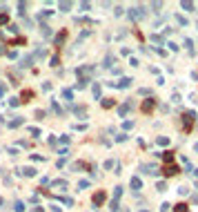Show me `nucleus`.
<instances>
[{
  "label": "nucleus",
  "instance_id": "c756f323",
  "mask_svg": "<svg viewBox=\"0 0 198 212\" xmlns=\"http://www.w3.org/2000/svg\"><path fill=\"white\" fill-rule=\"evenodd\" d=\"M176 212H187V206H185V203H178V206H176Z\"/></svg>",
  "mask_w": 198,
  "mask_h": 212
},
{
  "label": "nucleus",
  "instance_id": "39448f33",
  "mask_svg": "<svg viewBox=\"0 0 198 212\" xmlns=\"http://www.w3.org/2000/svg\"><path fill=\"white\" fill-rule=\"evenodd\" d=\"M20 125H25V118H22V116H18V118H14V121H9V127H11V130L20 127Z\"/></svg>",
  "mask_w": 198,
  "mask_h": 212
},
{
  "label": "nucleus",
  "instance_id": "4468645a",
  "mask_svg": "<svg viewBox=\"0 0 198 212\" xmlns=\"http://www.w3.org/2000/svg\"><path fill=\"white\" fill-rule=\"evenodd\" d=\"M143 14H145L143 9H134V11H131L129 16H131V18H136V20H138V18H143Z\"/></svg>",
  "mask_w": 198,
  "mask_h": 212
},
{
  "label": "nucleus",
  "instance_id": "2eb2a0df",
  "mask_svg": "<svg viewBox=\"0 0 198 212\" xmlns=\"http://www.w3.org/2000/svg\"><path fill=\"white\" fill-rule=\"evenodd\" d=\"M9 81H11V85H18L20 76H16V72H9Z\"/></svg>",
  "mask_w": 198,
  "mask_h": 212
},
{
  "label": "nucleus",
  "instance_id": "7ed1b4c3",
  "mask_svg": "<svg viewBox=\"0 0 198 212\" xmlns=\"http://www.w3.org/2000/svg\"><path fill=\"white\" fill-rule=\"evenodd\" d=\"M120 194H122V188H116V190H114V201H111V212L118 210V199H120Z\"/></svg>",
  "mask_w": 198,
  "mask_h": 212
},
{
  "label": "nucleus",
  "instance_id": "aec40b11",
  "mask_svg": "<svg viewBox=\"0 0 198 212\" xmlns=\"http://www.w3.org/2000/svg\"><path fill=\"white\" fill-rule=\"evenodd\" d=\"M14 210H16V212H25V203H22V201H16V203H14Z\"/></svg>",
  "mask_w": 198,
  "mask_h": 212
},
{
  "label": "nucleus",
  "instance_id": "79ce46f5",
  "mask_svg": "<svg viewBox=\"0 0 198 212\" xmlns=\"http://www.w3.org/2000/svg\"><path fill=\"white\" fill-rule=\"evenodd\" d=\"M0 40H2V34H0Z\"/></svg>",
  "mask_w": 198,
  "mask_h": 212
},
{
  "label": "nucleus",
  "instance_id": "7c9ffc66",
  "mask_svg": "<svg viewBox=\"0 0 198 212\" xmlns=\"http://www.w3.org/2000/svg\"><path fill=\"white\" fill-rule=\"evenodd\" d=\"M58 63H60V60H58V56H53V58L49 60V65H51V67H58Z\"/></svg>",
  "mask_w": 198,
  "mask_h": 212
},
{
  "label": "nucleus",
  "instance_id": "1a4fd4ad",
  "mask_svg": "<svg viewBox=\"0 0 198 212\" xmlns=\"http://www.w3.org/2000/svg\"><path fill=\"white\" fill-rule=\"evenodd\" d=\"M20 172H22L25 177H36V168H31V165H29V168H22Z\"/></svg>",
  "mask_w": 198,
  "mask_h": 212
},
{
  "label": "nucleus",
  "instance_id": "f03ea898",
  "mask_svg": "<svg viewBox=\"0 0 198 212\" xmlns=\"http://www.w3.org/2000/svg\"><path fill=\"white\" fill-rule=\"evenodd\" d=\"M31 98H34V89H22L20 96H18V101H20V103H29Z\"/></svg>",
  "mask_w": 198,
  "mask_h": 212
},
{
  "label": "nucleus",
  "instance_id": "4c0bfd02",
  "mask_svg": "<svg viewBox=\"0 0 198 212\" xmlns=\"http://www.w3.org/2000/svg\"><path fill=\"white\" fill-rule=\"evenodd\" d=\"M5 92H7V87H5V85H0V98L5 96Z\"/></svg>",
  "mask_w": 198,
  "mask_h": 212
},
{
  "label": "nucleus",
  "instance_id": "e433bc0d",
  "mask_svg": "<svg viewBox=\"0 0 198 212\" xmlns=\"http://www.w3.org/2000/svg\"><path fill=\"white\" fill-rule=\"evenodd\" d=\"M18 103H20V101H18V98H9V105H11V107H16V105Z\"/></svg>",
  "mask_w": 198,
  "mask_h": 212
},
{
  "label": "nucleus",
  "instance_id": "0eeeda50",
  "mask_svg": "<svg viewBox=\"0 0 198 212\" xmlns=\"http://www.w3.org/2000/svg\"><path fill=\"white\" fill-rule=\"evenodd\" d=\"M51 185H53V188H60V190H65V188H67V181L56 179V181H51Z\"/></svg>",
  "mask_w": 198,
  "mask_h": 212
},
{
  "label": "nucleus",
  "instance_id": "dca6fc26",
  "mask_svg": "<svg viewBox=\"0 0 198 212\" xmlns=\"http://www.w3.org/2000/svg\"><path fill=\"white\" fill-rule=\"evenodd\" d=\"M129 110H131V103H125V105H120V110H118V112L122 114V116H125V114H127Z\"/></svg>",
  "mask_w": 198,
  "mask_h": 212
},
{
  "label": "nucleus",
  "instance_id": "c9c22d12",
  "mask_svg": "<svg viewBox=\"0 0 198 212\" xmlns=\"http://www.w3.org/2000/svg\"><path fill=\"white\" fill-rule=\"evenodd\" d=\"M7 56H9V58H18V52L11 49V52H7Z\"/></svg>",
  "mask_w": 198,
  "mask_h": 212
},
{
  "label": "nucleus",
  "instance_id": "c85d7f7f",
  "mask_svg": "<svg viewBox=\"0 0 198 212\" xmlns=\"http://www.w3.org/2000/svg\"><path fill=\"white\" fill-rule=\"evenodd\" d=\"M163 159H165V161H169V163H172V161H174V154H172V152H165V154H163Z\"/></svg>",
  "mask_w": 198,
  "mask_h": 212
},
{
  "label": "nucleus",
  "instance_id": "72a5a7b5",
  "mask_svg": "<svg viewBox=\"0 0 198 212\" xmlns=\"http://www.w3.org/2000/svg\"><path fill=\"white\" fill-rule=\"evenodd\" d=\"M36 118H45V112L42 110H36Z\"/></svg>",
  "mask_w": 198,
  "mask_h": 212
},
{
  "label": "nucleus",
  "instance_id": "cd10ccee",
  "mask_svg": "<svg viewBox=\"0 0 198 212\" xmlns=\"http://www.w3.org/2000/svg\"><path fill=\"white\" fill-rule=\"evenodd\" d=\"M9 45H25V38H20V36H18V38H14V40L9 43Z\"/></svg>",
  "mask_w": 198,
  "mask_h": 212
},
{
  "label": "nucleus",
  "instance_id": "a878e982",
  "mask_svg": "<svg viewBox=\"0 0 198 212\" xmlns=\"http://www.w3.org/2000/svg\"><path fill=\"white\" fill-rule=\"evenodd\" d=\"M25 9H27V2H18V14L25 16Z\"/></svg>",
  "mask_w": 198,
  "mask_h": 212
},
{
  "label": "nucleus",
  "instance_id": "2f4dec72",
  "mask_svg": "<svg viewBox=\"0 0 198 212\" xmlns=\"http://www.w3.org/2000/svg\"><path fill=\"white\" fill-rule=\"evenodd\" d=\"M69 141H71L69 136H60V143H62V145H69Z\"/></svg>",
  "mask_w": 198,
  "mask_h": 212
},
{
  "label": "nucleus",
  "instance_id": "a211bd4d",
  "mask_svg": "<svg viewBox=\"0 0 198 212\" xmlns=\"http://www.w3.org/2000/svg\"><path fill=\"white\" fill-rule=\"evenodd\" d=\"M51 107H53V112L58 114V116H62V107H60V105L56 103V101H51Z\"/></svg>",
  "mask_w": 198,
  "mask_h": 212
},
{
  "label": "nucleus",
  "instance_id": "ea45409f",
  "mask_svg": "<svg viewBox=\"0 0 198 212\" xmlns=\"http://www.w3.org/2000/svg\"><path fill=\"white\" fill-rule=\"evenodd\" d=\"M2 206H5V199H2V197H0V208H2Z\"/></svg>",
  "mask_w": 198,
  "mask_h": 212
},
{
  "label": "nucleus",
  "instance_id": "58836bf2",
  "mask_svg": "<svg viewBox=\"0 0 198 212\" xmlns=\"http://www.w3.org/2000/svg\"><path fill=\"white\" fill-rule=\"evenodd\" d=\"M31 212H42V208H40V206H36V208H34Z\"/></svg>",
  "mask_w": 198,
  "mask_h": 212
},
{
  "label": "nucleus",
  "instance_id": "f3484780",
  "mask_svg": "<svg viewBox=\"0 0 198 212\" xmlns=\"http://www.w3.org/2000/svg\"><path fill=\"white\" fill-rule=\"evenodd\" d=\"M152 107H154V101L149 98V101H145V105H143V112H152Z\"/></svg>",
  "mask_w": 198,
  "mask_h": 212
},
{
  "label": "nucleus",
  "instance_id": "9d476101",
  "mask_svg": "<svg viewBox=\"0 0 198 212\" xmlns=\"http://www.w3.org/2000/svg\"><path fill=\"white\" fill-rule=\"evenodd\" d=\"M45 56H47V52H45V49H42V47H40V49H38V52H34V54H31V58L36 60V58H45Z\"/></svg>",
  "mask_w": 198,
  "mask_h": 212
},
{
  "label": "nucleus",
  "instance_id": "393cba45",
  "mask_svg": "<svg viewBox=\"0 0 198 212\" xmlns=\"http://www.w3.org/2000/svg\"><path fill=\"white\" fill-rule=\"evenodd\" d=\"M7 23H9V16L5 11H0V25H7Z\"/></svg>",
  "mask_w": 198,
  "mask_h": 212
},
{
  "label": "nucleus",
  "instance_id": "20e7f679",
  "mask_svg": "<svg viewBox=\"0 0 198 212\" xmlns=\"http://www.w3.org/2000/svg\"><path fill=\"white\" fill-rule=\"evenodd\" d=\"M105 197H107V194H105L102 190H100V192H96V194H93V206H96V208H98V206H102V201H105Z\"/></svg>",
  "mask_w": 198,
  "mask_h": 212
},
{
  "label": "nucleus",
  "instance_id": "6e6552de",
  "mask_svg": "<svg viewBox=\"0 0 198 212\" xmlns=\"http://www.w3.org/2000/svg\"><path fill=\"white\" fill-rule=\"evenodd\" d=\"M176 172H178L176 165H165V177H172V174H176Z\"/></svg>",
  "mask_w": 198,
  "mask_h": 212
},
{
  "label": "nucleus",
  "instance_id": "f704fd0d",
  "mask_svg": "<svg viewBox=\"0 0 198 212\" xmlns=\"http://www.w3.org/2000/svg\"><path fill=\"white\" fill-rule=\"evenodd\" d=\"M87 185H89V181H80V183H78V188H80V190H85Z\"/></svg>",
  "mask_w": 198,
  "mask_h": 212
},
{
  "label": "nucleus",
  "instance_id": "4be33fe9",
  "mask_svg": "<svg viewBox=\"0 0 198 212\" xmlns=\"http://www.w3.org/2000/svg\"><path fill=\"white\" fill-rule=\"evenodd\" d=\"M102 107H105V110L114 107V98H105V101H102Z\"/></svg>",
  "mask_w": 198,
  "mask_h": 212
},
{
  "label": "nucleus",
  "instance_id": "9b49d317",
  "mask_svg": "<svg viewBox=\"0 0 198 212\" xmlns=\"http://www.w3.org/2000/svg\"><path fill=\"white\" fill-rule=\"evenodd\" d=\"M58 9H60V11H69V9H71V2H67V0H62V2L58 5Z\"/></svg>",
  "mask_w": 198,
  "mask_h": 212
},
{
  "label": "nucleus",
  "instance_id": "ddd939ff",
  "mask_svg": "<svg viewBox=\"0 0 198 212\" xmlns=\"http://www.w3.org/2000/svg\"><path fill=\"white\" fill-rule=\"evenodd\" d=\"M73 112H76V116H80V118H85V112H87V110H85V107H82V105H78V107H73Z\"/></svg>",
  "mask_w": 198,
  "mask_h": 212
},
{
  "label": "nucleus",
  "instance_id": "bb28decb",
  "mask_svg": "<svg viewBox=\"0 0 198 212\" xmlns=\"http://www.w3.org/2000/svg\"><path fill=\"white\" fill-rule=\"evenodd\" d=\"M93 98H100V85H93Z\"/></svg>",
  "mask_w": 198,
  "mask_h": 212
},
{
  "label": "nucleus",
  "instance_id": "6ab92c4d",
  "mask_svg": "<svg viewBox=\"0 0 198 212\" xmlns=\"http://www.w3.org/2000/svg\"><path fill=\"white\" fill-rule=\"evenodd\" d=\"M140 185H143V183H140V179H138V177L131 179V188H134V190H140Z\"/></svg>",
  "mask_w": 198,
  "mask_h": 212
},
{
  "label": "nucleus",
  "instance_id": "a19ab883",
  "mask_svg": "<svg viewBox=\"0 0 198 212\" xmlns=\"http://www.w3.org/2000/svg\"><path fill=\"white\" fill-rule=\"evenodd\" d=\"M0 54H5V47H2V45H0Z\"/></svg>",
  "mask_w": 198,
  "mask_h": 212
},
{
  "label": "nucleus",
  "instance_id": "b1692460",
  "mask_svg": "<svg viewBox=\"0 0 198 212\" xmlns=\"http://www.w3.org/2000/svg\"><path fill=\"white\" fill-rule=\"evenodd\" d=\"M29 134H31L34 139H38L40 136V127H29Z\"/></svg>",
  "mask_w": 198,
  "mask_h": 212
},
{
  "label": "nucleus",
  "instance_id": "423d86ee",
  "mask_svg": "<svg viewBox=\"0 0 198 212\" xmlns=\"http://www.w3.org/2000/svg\"><path fill=\"white\" fill-rule=\"evenodd\" d=\"M62 98H65V101H69V103H71V101H73V92H71L69 87H65V89H62Z\"/></svg>",
  "mask_w": 198,
  "mask_h": 212
},
{
  "label": "nucleus",
  "instance_id": "f257e3e1",
  "mask_svg": "<svg viewBox=\"0 0 198 212\" xmlns=\"http://www.w3.org/2000/svg\"><path fill=\"white\" fill-rule=\"evenodd\" d=\"M65 40H67V29H60L58 34H56V38H53V45H56V47H60Z\"/></svg>",
  "mask_w": 198,
  "mask_h": 212
},
{
  "label": "nucleus",
  "instance_id": "5701e85b",
  "mask_svg": "<svg viewBox=\"0 0 198 212\" xmlns=\"http://www.w3.org/2000/svg\"><path fill=\"white\" fill-rule=\"evenodd\" d=\"M56 199H60L65 206H73V199H69V197H56Z\"/></svg>",
  "mask_w": 198,
  "mask_h": 212
},
{
  "label": "nucleus",
  "instance_id": "473e14b6",
  "mask_svg": "<svg viewBox=\"0 0 198 212\" xmlns=\"http://www.w3.org/2000/svg\"><path fill=\"white\" fill-rule=\"evenodd\" d=\"M42 89H45V92H49V89H51V83H49V81L42 83Z\"/></svg>",
  "mask_w": 198,
  "mask_h": 212
},
{
  "label": "nucleus",
  "instance_id": "412c9836",
  "mask_svg": "<svg viewBox=\"0 0 198 212\" xmlns=\"http://www.w3.org/2000/svg\"><path fill=\"white\" fill-rule=\"evenodd\" d=\"M31 63H34V58H31V56H27V58H22L20 67H31Z\"/></svg>",
  "mask_w": 198,
  "mask_h": 212
},
{
  "label": "nucleus",
  "instance_id": "f8f14e48",
  "mask_svg": "<svg viewBox=\"0 0 198 212\" xmlns=\"http://www.w3.org/2000/svg\"><path fill=\"white\" fill-rule=\"evenodd\" d=\"M40 31H42V36H47V38H49V36H51V27L42 23V27H40Z\"/></svg>",
  "mask_w": 198,
  "mask_h": 212
}]
</instances>
